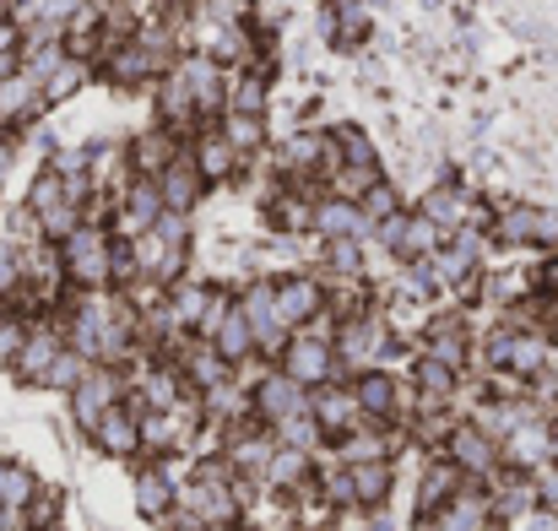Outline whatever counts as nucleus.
Returning <instances> with one entry per match:
<instances>
[{
	"instance_id": "obj_1",
	"label": "nucleus",
	"mask_w": 558,
	"mask_h": 531,
	"mask_svg": "<svg viewBox=\"0 0 558 531\" xmlns=\"http://www.w3.org/2000/svg\"><path fill=\"white\" fill-rule=\"evenodd\" d=\"M60 271H65V288L76 293H93V288H114V228L109 222H93L82 217L60 244Z\"/></svg>"
},
{
	"instance_id": "obj_2",
	"label": "nucleus",
	"mask_w": 558,
	"mask_h": 531,
	"mask_svg": "<svg viewBox=\"0 0 558 531\" xmlns=\"http://www.w3.org/2000/svg\"><path fill=\"white\" fill-rule=\"evenodd\" d=\"M331 353H337L342 379H353V374H364V369H390V358L401 353V342H396V331L385 326L379 304H369V310L337 321V331H331Z\"/></svg>"
},
{
	"instance_id": "obj_3",
	"label": "nucleus",
	"mask_w": 558,
	"mask_h": 531,
	"mask_svg": "<svg viewBox=\"0 0 558 531\" xmlns=\"http://www.w3.org/2000/svg\"><path fill=\"white\" fill-rule=\"evenodd\" d=\"M190 217L180 212H163L147 233H136L131 239V261H136V277H147V282H158V288H169V282H180L190 271Z\"/></svg>"
},
{
	"instance_id": "obj_4",
	"label": "nucleus",
	"mask_w": 558,
	"mask_h": 531,
	"mask_svg": "<svg viewBox=\"0 0 558 531\" xmlns=\"http://www.w3.org/2000/svg\"><path fill=\"white\" fill-rule=\"evenodd\" d=\"M331 331H337V315H320V321L299 326V331L288 337V348L277 353V369H282L288 379H299L304 390H320V385L342 379L337 353H331Z\"/></svg>"
},
{
	"instance_id": "obj_5",
	"label": "nucleus",
	"mask_w": 558,
	"mask_h": 531,
	"mask_svg": "<svg viewBox=\"0 0 558 531\" xmlns=\"http://www.w3.org/2000/svg\"><path fill=\"white\" fill-rule=\"evenodd\" d=\"M239 379H244V390H250V418H255L260 429H277L282 418L310 412V390H304L299 379H288L277 363H266V369H255V374H239Z\"/></svg>"
},
{
	"instance_id": "obj_6",
	"label": "nucleus",
	"mask_w": 558,
	"mask_h": 531,
	"mask_svg": "<svg viewBox=\"0 0 558 531\" xmlns=\"http://www.w3.org/2000/svg\"><path fill=\"white\" fill-rule=\"evenodd\" d=\"M239 315L250 321V337H255V358H266V363H277V353L288 348V326H282V315H277V288H271V277H250L239 293Z\"/></svg>"
},
{
	"instance_id": "obj_7",
	"label": "nucleus",
	"mask_w": 558,
	"mask_h": 531,
	"mask_svg": "<svg viewBox=\"0 0 558 531\" xmlns=\"http://www.w3.org/2000/svg\"><path fill=\"white\" fill-rule=\"evenodd\" d=\"M169 71L185 82L190 104H195V120H201V125H217V114L228 109V65H217L211 55H195V49H185V55H180Z\"/></svg>"
},
{
	"instance_id": "obj_8",
	"label": "nucleus",
	"mask_w": 558,
	"mask_h": 531,
	"mask_svg": "<svg viewBox=\"0 0 558 531\" xmlns=\"http://www.w3.org/2000/svg\"><path fill=\"white\" fill-rule=\"evenodd\" d=\"M271 288H277V315L288 331L331 315V282L320 271H282V277H271Z\"/></svg>"
},
{
	"instance_id": "obj_9",
	"label": "nucleus",
	"mask_w": 558,
	"mask_h": 531,
	"mask_svg": "<svg viewBox=\"0 0 558 531\" xmlns=\"http://www.w3.org/2000/svg\"><path fill=\"white\" fill-rule=\"evenodd\" d=\"M439 450L461 467V478H466V483H494V478L505 472L499 439H494V434H483L472 418H456V429L445 434V445H439Z\"/></svg>"
},
{
	"instance_id": "obj_10",
	"label": "nucleus",
	"mask_w": 558,
	"mask_h": 531,
	"mask_svg": "<svg viewBox=\"0 0 558 531\" xmlns=\"http://www.w3.org/2000/svg\"><path fill=\"white\" fill-rule=\"evenodd\" d=\"M417 353L439 358L445 369L466 374V369H472V358H477L466 315H461V310H439V315H428V326H423V337H417Z\"/></svg>"
},
{
	"instance_id": "obj_11",
	"label": "nucleus",
	"mask_w": 558,
	"mask_h": 531,
	"mask_svg": "<svg viewBox=\"0 0 558 531\" xmlns=\"http://www.w3.org/2000/svg\"><path fill=\"white\" fill-rule=\"evenodd\" d=\"M125 396V369H109V363H87V374L71 385V418H76V429L87 434L114 401Z\"/></svg>"
},
{
	"instance_id": "obj_12",
	"label": "nucleus",
	"mask_w": 558,
	"mask_h": 531,
	"mask_svg": "<svg viewBox=\"0 0 558 531\" xmlns=\"http://www.w3.org/2000/svg\"><path fill=\"white\" fill-rule=\"evenodd\" d=\"M87 439H93L104 456H114V461H142V407H136L131 396H120V401L87 429Z\"/></svg>"
},
{
	"instance_id": "obj_13",
	"label": "nucleus",
	"mask_w": 558,
	"mask_h": 531,
	"mask_svg": "<svg viewBox=\"0 0 558 531\" xmlns=\"http://www.w3.org/2000/svg\"><path fill=\"white\" fill-rule=\"evenodd\" d=\"M488 527H494L488 483H461L428 521H417V531H488Z\"/></svg>"
},
{
	"instance_id": "obj_14",
	"label": "nucleus",
	"mask_w": 558,
	"mask_h": 531,
	"mask_svg": "<svg viewBox=\"0 0 558 531\" xmlns=\"http://www.w3.org/2000/svg\"><path fill=\"white\" fill-rule=\"evenodd\" d=\"M310 418L320 423L326 445H331V439H342V434H353V429H364V412H359V401H353L348 379H331V385L310 390Z\"/></svg>"
},
{
	"instance_id": "obj_15",
	"label": "nucleus",
	"mask_w": 558,
	"mask_h": 531,
	"mask_svg": "<svg viewBox=\"0 0 558 531\" xmlns=\"http://www.w3.org/2000/svg\"><path fill=\"white\" fill-rule=\"evenodd\" d=\"M174 505H180V478L163 461H142L136 467V516L153 521V527H163L174 516Z\"/></svg>"
},
{
	"instance_id": "obj_16",
	"label": "nucleus",
	"mask_w": 558,
	"mask_h": 531,
	"mask_svg": "<svg viewBox=\"0 0 558 531\" xmlns=\"http://www.w3.org/2000/svg\"><path fill=\"white\" fill-rule=\"evenodd\" d=\"M153 184H158V195H163V212H180V217H190V212L206 201V179H201V169H195L190 147H180Z\"/></svg>"
},
{
	"instance_id": "obj_17",
	"label": "nucleus",
	"mask_w": 558,
	"mask_h": 531,
	"mask_svg": "<svg viewBox=\"0 0 558 531\" xmlns=\"http://www.w3.org/2000/svg\"><path fill=\"white\" fill-rule=\"evenodd\" d=\"M185 147H190V158H195V169H201V179H206V190H211V184H228V179H239V169H244L239 147H233V142H228L217 125H201Z\"/></svg>"
},
{
	"instance_id": "obj_18",
	"label": "nucleus",
	"mask_w": 558,
	"mask_h": 531,
	"mask_svg": "<svg viewBox=\"0 0 558 531\" xmlns=\"http://www.w3.org/2000/svg\"><path fill=\"white\" fill-rule=\"evenodd\" d=\"M472 206H477V195L466 190V184H456V179H439V184H428L423 190V201H417V212L439 228V233H456V228H466L472 222Z\"/></svg>"
},
{
	"instance_id": "obj_19",
	"label": "nucleus",
	"mask_w": 558,
	"mask_h": 531,
	"mask_svg": "<svg viewBox=\"0 0 558 531\" xmlns=\"http://www.w3.org/2000/svg\"><path fill=\"white\" fill-rule=\"evenodd\" d=\"M499 456L510 472H543L548 467V418L532 412L526 423H515L505 439H499Z\"/></svg>"
},
{
	"instance_id": "obj_20",
	"label": "nucleus",
	"mask_w": 558,
	"mask_h": 531,
	"mask_svg": "<svg viewBox=\"0 0 558 531\" xmlns=\"http://www.w3.org/2000/svg\"><path fill=\"white\" fill-rule=\"evenodd\" d=\"M315 472H320V456L293 450V445H277V450H271V467H266V478H260V488L277 494V499H293V494H304V488L315 483Z\"/></svg>"
},
{
	"instance_id": "obj_21",
	"label": "nucleus",
	"mask_w": 558,
	"mask_h": 531,
	"mask_svg": "<svg viewBox=\"0 0 558 531\" xmlns=\"http://www.w3.org/2000/svg\"><path fill=\"white\" fill-rule=\"evenodd\" d=\"M369 233L374 228L359 201H342V195H331V190L315 195V239H364V244H369Z\"/></svg>"
},
{
	"instance_id": "obj_22",
	"label": "nucleus",
	"mask_w": 558,
	"mask_h": 531,
	"mask_svg": "<svg viewBox=\"0 0 558 531\" xmlns=\"http://www.w3.org/2000/svg\"><path fill=\"white\" fill-rule=\"evenodd\" d=\"M488 233L510 250H532V244H543V206L537 201H505V206H494Z\"/></svg>"
},
{
	"instance_id": "obj_23",
	"label": "nucleus",
	"mask_w": 558,
	"mask_h": 531,
	"mask_svg": "<svg viewBox=\"0 0 558 531\" xmlns=\"http://www.w3.org/2000/svg\"><path fill=\"white\" fill-rule=\"evenodd\" d=\"M185 142L169 131V125H147L142 136H131V147H125V174L136 179H158L163 174V164L180 153Z\"/></svg>"
},
{
	"instance_id": "obj_24",
	"label": "nucleus",
	"mask_w": 558,
	"mask_h": 531,
	"mask_svg": "<svg viewBox=\"0 0 558 531\" xmlns=\"http://www.w3.org/2000/svg\"><path fill=\"white\" fill-rule=\"evenodd\" d=\"M466 478H461V467L445 456V450H434L428 461H423V472H417V521H428L456 488H461Z\"/></svg>"
},
{
	"instance_id": "obj_25",
	"label": "nucleus",
	"mask_w": 558,
	"mask_h": 531,
	"mask_svg": "<svg viewBox=\"0 0 558 531\" xmlns=\"http://www.w3.org/2000/svg\"><path fill=\"white\" fill-rule=\"evenodd\" d=\"M65 348V331H60V321H38V326H27V342H22V353H16V374L27 379V385H38L44 379V369L54 363V353Z\"/></svg>"
},
{
	"instance_id": "obj_26",
	"label": "nucleus",
	"mask_w": 558,
	"mask_h": 531,
	"mask_svg": "<svg viewBox=\"0 0 558 531\" xmlns=\"http://www.w3.org/2000/svg\"><path fill=\"white\" fill-rule=\"evenodd\" d=\"M38 109H44V93H38V82H33V76H22V71L0 76V136H5L11 125L38 120Z\"/></svg>"
},
{
	"instance_id": "obj_27",
	"label": "nucleus",
	"mask_w": 558,
	"mask_h": 531,
	"mask_svg": "<svg viewBox=\"0 0 558 531\" xmlns=\"http://www.w3.org/2000/svg\"><path fill=\"white\" fill-rule=\"evenodd\" d=\"M206 342H211V353L222 358L228 369H250L255 363V337H250V321L239 315V299H233V310L217 321V331Z\"/></svg>"
},
{
	"instance_id": "obj_28",
	"label": "nucleus",
	"mask_w": 558,
	"mask_h": 531,
	"mask_svg": "<svg viewBox=\"0 0 558 531\" xmlns=\"http://www.w3.org/2000/svg\"><path fill=\"white\" fill-rule=\"evenodd\" d=\"M439 244H445V233H439V228H434V222H428V217L412 206V212L401 217V233H396L390 261H396V266H412V261H428Z\"/></svg>"
},
{
	"instance_id": "obj_29",
	"label": "nucleus",
	"mask_w": 558,
	"mask_h": 531,
	"mask_svg": "<svg viewBox=\"0 0 558 531\" xmlns=\"http://www.w3.org/2000/svg\"><path fill=\"white\" fill-rule=\"evenodd\" d=\"M348 483H353L359 510H385L390 488H396V467L390 461H359V467H348Z\"/></svg>"
},
{
	"instance_id": "obj_30",
	"label": "nucleus",
	"mask_w": 558,
	"mask_h": 531,
	"mask_svg": "<svg viewBox=\"0 0 558 531\" xmlns=\"http://www.w3.org/2000/svg\"><path fill=\"white\" fill-rule=\"evenodd\" d=\"M228 109L233 114H266L271 109V76L266 71H228Z\"/></svg>"
},
{
	"instance_id": "obj_31",
	"label": "nucleus",
	"mask_w": 558,
	"mask_h": 531,
	"mask_svg": "<svg viewBox=\"0 0 558 531\" xmlns=\"http://www.w3.org/2000/svg\"><path fill=\"white\" fill-rule=\"evenodd\" d=\"M217 131L239 147V158H255L266 147V114H233V109H222L217 114Z\"/></svg>"
},
{
	"instance_id": "obj_32",
	"label": "nucleus",
	"mask_w": 558,
	"mask_h": 531,
	"mask_svg": "<svg viewBox=\"0 0 558 531\" xmlns=\"http://www.w3.org/2000/svg\"><path fill=\"white\" fill-rule=\"evenodd\" d=\"M331 142H337V169H379V147L369 142V131H359V125H337L331 131Z\"/></svg>"
},
{
	"instance_id": "obj_33",
	"label": "nucleus",
	"mask_w": 558,
	"mask_h": 531,
	"mask_svg": "<svg viewBox=\"0 0 558 531\" xmlns=\"http://www.w3.org/2000/svg\"><path fill=\"white\" fill-rule=\"evenodd\" d=\"M33 494H38V478H33L22 461H0V510L22 516Z\"/></svg>"
},
{
	"instance_id": "obj_34",
	"label": "nucleus",
	"mask_w": 558,
	"mask_h": 531,
	"mask_svg": "<svg viewBox=\"0 0 558 531\" xmlns=\"http://www.w3.org/2000/svg\"><path fill=\"white\" fill-rule=\"evenodd\" d=\"M271 439H277V445H293V450H310V456H320V450H326V434H320V423H315L310 412L282 418V423L271 429Z\"/></svg>"
},
{
	"instance_id": "obj_35",
	"label": "nucleus",
	"mask_w": 558,
	"mask_h": 531,
	"mask_svg": "<svg viewBox=\"0 0 558 531\" xmlns=\"http://www.w3.org/2000/svg\"><path fill=\"white\" fill-rule=\"evenodd\" d=\"M87 71H93L87 60H71V55H65V60L54 65V76H49V82L38 87V93H44V104H60V98H71V93H82V82H87Z\"/></svg>"
},
{
	"instance_id": "obj_36",
	"label": "nucleus",
	"mask_w": 558,
	"mask_h": 531,
	"mask_svg": "<svg viewBox=\"0 0 558 531\" xmlns=\"http://www.w3.org/2000/svg\"><path fill=\"white\" fill-rule=\"evenodd\" d=\"M82 374H87V358L71 353V348H60V353H54V363L44 369V379H38V385H44V390H60V396H71V385H76Z\"/></svg>"
},
{
	"instance_id": "obj_37",
	"label": "nucleus",
	"mask_w": 558,
	"mask_h": 531,
	"mask_svg": "<svg viewBox=\"0 0 558 531\" xmlns=\"http://www.w3.org/2000/svg\"><path fill=\"white\" fill-rule=\"evenodd\" d=\"M27 326H33L27 315H16V310H5V304H0V363H5V369L16 363V353H22V342H27Z\"/></svg>"
},
{
	"instance_id": "obj_38",
	"label": "nucleus",
	"mask_w": 558,
	"mask_h": 531,
	"mask_svg": "<svg viewBox=\"0 0 558 531\" xmlns=\"http://www.w3.org/2000/svg\"><path fill=\"white\" fill-rule=\"evenodd\" d=\"M359 206H364V217H369V228H374L379 217H390V212H401V190H396L390 179L379 174V179H374V184H369V190H364V201H359Z\"/></svg>"
},
{
	"instance_id": "obj_39",
	"label": "nucleus",
	"mask_w": 558,
	"mask_h": 531,
	"mask_svg": "<svg viewBox=\"0 0 558 531\" xmlns=\"http://www.w3.org/2000/svg\"><path fill=\"white\" fill-rule=\"evenodd\" d=\"M22 288V250L11 239H0V304Z\"/></svg>"
},
{
	"instance_id": "obj_40",
	"label": "nucleus",
	"mask_w": 558,
	"mask_h": 531,
	"mask_svg": "<svg viewBox=\"0 0 558 531\" xmlns=\"http://www.w3.org/2000/svg\"><path fill=\"white\" fill-rule=\"evenodd\" d=\"M532 288H537L543 299H558V250H554V255H548V261H543V266H537V277H532Z\"/></svg>"
},
{
	"instance_id": "obj_41",
	"label": "nucleus",
	"mask_w": 558,
	"mask_h": 531,
	"mask_svg": "<svg viewBox=\"0 0 558 531\" xmlns=\"http://www.w3.org/2000/svg\"><path fill=\"white\" fill-rule=\"evenodd\" d=\"M510 531H558V510H543V505H537L532 516H521Z\"/></svg>"
},
{
	"instance_id": "obj_42",
	"label": "nucleus",
	"mask_w": 558,
	"mask_h": 531,
	"mask_svg": "<svg viewBox=\"0 0 558 531\" xmlns=\"http://www.w3.org/2000/svg\"><path fill=\"white\" fill-rule=\"evenodd\" d=\"M22 49V27L11 16H0V55H16Z\"/></svg>"
},
{
	"instance_id": "obj_43",
	"label": "nucleus",
	"mask_w": 558,
	"mask_h": 531,
	"mask_svg": "<svg viewBox=\"0 0 558 531\" xmlns=\"http://www.w3.org/2000/svg\"><path fill=\"white\" fill-rule=\"evenodd\" d=\"M548 467H558V412H548Z\"/></svg>"
},
{
	"instance_id": "obj_44",
	"label": "nucleus",
	"mask_w": 558,
	"mask_h": 531,
	"mask_svg": "<svg viewBox=\"0 0 558 531\" xmlns=\"http://www.w3.org/2000/svg\"><path fill=\"white\" fill-rule=\"evenodd\" d=\"M548 331L558 337V299H548Z\"/></svg>"
},
{
	"instance_id": "obj_45",
	"label": "nucleus",
	"mask_w": 558,
	"mask_h": 531,
	"mask_svg": "<svg viewBox=\"0 0 558 531\" xmlns=\"http://www.w3.org/2000/svg\"><path fill=\"white\" fill-rule=\"evenodd\" d=\"M488 531H510V527H488Z\"/></svg>"
},
{
	"instance_id": "obj_46",
	"label": "nucleus",
	"mask_w": 558,
	"mask_h": 531,
	"mask_svg": "<svg viewBox=\"0 0 558 531\" xmlns=\"http://www.w3.org/2000/svg\"><path fill=\"white\" fill-rule=\"evenodd\" d=\"M310 531H320V527H310Z\"/></svg>"
}]
</instances>
